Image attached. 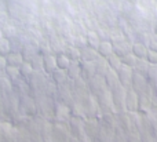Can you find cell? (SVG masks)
<instances>
[{"label": "cell", "instance_id": "1", "mask_svg": "<svg viewBox=\"0 0 157 142\" xmlns=\"http://www.w3.org/2000/svg\"><path fill=\"white\" fill-rule=\"evenodd\" d=\"M131 88H132L138 95L152 97V86H150V83L147 82L146 76H144V75H139V73H136V72H134Z\"/></svg>", "mask_w": 157, "mask_h": 142}, {"label": "cell", "instance_id": "2", "mask_svg": "<svg viewBox=\"0 0 157 142\" xmlns=\"http://www.w3.org/2000/svg\"><path fill=\"white\" fill-rule=\"evenodd\" d=\"M112 93V99H113V106H114V113H123L127 112L125 109V94H127V88L121 84H117L110 90Z\"/></svg>", "mask_w": 157, "mask_h": 142}, {"label": "cell", "instance_id": "3", "mask_svg": "<svg viewBox=\"0 0 157 142\" xmlns=\"http://www.w3.org/2000/svg\"><path fill=\"white\" fill-rule=\"evenodd\" d=\"M81 105H83L84 109V115H86V119H99L101 117V109L98 106L97 98L94 95H87L83 101H80Z\"/></svg>", "mask_w": 157, "mask_h": 142}, {"label": "cell", "instance_id": "4", "mask_svg": "<svg viewBox=\"0 0 157 142\" xmlns=\"http://www.w3.org/2000/svg\"><path fill=\"white\" fill-rule=\"evenodd\" d=\"M98 106L101 109V113H114V106H113V99H112V93L110 90H105L97 97Z\"/></svg>", "mask_w": 157, "mask_h": 142}, {"label": "cell", "instance_id": "5", "mask_svg": "<svg viewBox=\"0 0 157 142\" xmlns=\"http://www.w3.org/2000/svg\"><path fill=\"white\" fill-rule=\"evenodd\" d=\"M47 73L46 72H33L32 76L26 80L28 84H29L30 90H35V91H41L44 93V86L47 83Z\"/></svg>", "mask_w": 157, "mask_h": 142}, {"label": "cell", "instance_id": "6", "mask_svg": "<svg viewBox=\"0 0 157 142\" xmlns=\"http://www.w3.org/2000/svg\"><path fill=\"white\" fill-rule=\"evenodd\" d=\"M87 86H88V90H90V94L94 97H97L98 94H101L102 91L105 90H109L108 87H106V83H105V79H103L102 75H95V76H92L91 79L87 82Z\"/></svg>", "mask_w": 157, "mask_h": 142}, {"label": "cell", "instance_id": "7", "mask_svg": "<svg viewBox=\"0 0 157 142\" xmlns=\"http://www.w3.org/2000/svg\"><path fill=\"white\" fill-rule=\"evenodd\" d=\"M71 108L69 105L62 104V102H57L54 106V117L58 123H68L71 119Z\"/></svg>", "mask_w": 157, "mask_h": 142}, {"label": "cell", "instance_id": "8", "mask_svg": "<svg viewBox=\"0 0 157 142\" xmlns=\"http://www.w3.org/2000/svg\"><path fill=\"white\" fill-rule=\"evenodd\" d=\"M117 76H119V82L121 86H124L125 88H131V83H132V75L134 71L130 66L121 65L119 69H117Z\"/></svg>", "mask_w": 157, "mask_h": 142}, {"label": "cell", "instance_id": "9", "mask_svg": "<svg viewBox=\"0 0 157 142\" xmlns=\"http://www.w3.org/2000/svg\"><path fill=\"white\" fill-rule=\"evenodd\" d=\"M69 127H71V131L76 135L77 138H81L86 132H84V124H86V119L83 117H76V116H71L69 119Z\"/></svg>", "mask_w": 157, "mask_h": 142}, {"label": "cell", "instance_id": "10", "mask_svg": "<svg viewBox=\"0 0 157 142\" xmlns=\"http://www.w3.org/2000/svg\"><path fill=\"white\" fill-rule=\"evenodd\" d=\"M138 102L139 95L132 88H127V94H125V109H127V112H138Z\"/></svg>", "mask_w": 157, "mask_h": 142}, {"label": "cell", "instance_id": "11", "mask_svg": "<svg viewBox=\"0 0 157 142\" xmlns=\"http://www.w3.org/2000/svg\"><path fill=\"white\" fill-rule=\"evenodd\" d=\"M113 44V52L116 55H119L120 58L124 57L125 54L131 52V48H132V43L128 41L127 39H123L120 41H116V43H112Z\"/></svg>", "mask_w": 157, "mask_h": 142}, {"label": "cell", "instance_id": "12", "mask_svg": "<svg viewBox=\"0 0 157 142\" xmlns=\"http://www.w3.org/2000/svg\"><path fill=\"white\" fill-rule=\"evenodd\" d=\"M80 66H81L80 77L83 80H86V82H88L92 76H95V75H97L94 62H90V61H80Z\"/></svg>", "mask_w": 157, "mask_h": 142}, {"label": "cell", "instance_id": "13", "mask_svg": "<svg viewBox=\"0 0 157 142\" xmlns=\"http://www.w3.org/2000/svg\"><path fill=\"white\" fill-rule=\"evenodd\" d=\"M19 106L22 108V110L26 113H29V115H32V113L36 112V109H37V105H36V101L32 98L30 95H24L19 98Z\"/></svg>", "mask_w": 157, "mask_h": 142}, {"label": "cell", "instance_id": "14", "mask_svg": "<svg viewBox=\"0 0 157 142\" xmlns=\"http://www.w3.org/2000/svg\"><path fill=\"white\" fill-rule=\"evenodd\" d=\"M155 108V104L152 101V97L149 95H139V102H138V112L142 115H146L147 112Z\"/></svg>", "mask_w": 157, "mask_h": 142}, {"label": "cell", "instance_id": "15", "mask_svg": "<svg viewBox=\"0 0 157 142\" xmlns=\"http://www.w3.org/2000/svg\"><path fill=\"white\" fill-rule=\"evenodd\" d=\"M13 90H15L19 97H24V95H29L30 87H29L26 80L19 77V79H17L13 82Z\"/></svg>", "mask_w": 157, "mask_h": 142}, {"label": "cell", "instance_id": "16", "mask_svg": "<svg viewBox=\"0 0 157 142\" xmlns=\"http://www.w3.org/2000/svg\"><path fill=\"white\" fill-rule=\"evenodd\" d=\"M98 51L95 48L90 46H86L83 48H80V61H90V62H94L98 57Z\"/></svg>", "mask_w": 157, "mask_h": 142}, {"label": "cell", "instance_id": "17", "mask_svg": "<svg viewBox=\"0 0 157 142\" xmlns=\"http://www.w3.org/2000/svg\"><path fill=\"white\" fill-rule=\"evenodd\" d=\"M103 79H105L106 87H108L109 90H112V88L116 87L117 84H120L119 76H117V72L114 71V69H109V71L103 75Z\"/></svg>", "mask_w": 157, "mask_h": 142}, {"label": "cell", "instance_id": "18", "mask_svg": "<svg viewBox=\"0 0 157 142\" xmlns=\"http://www.w3.org/2000/svg\"><path fill=\"white\" fill-rule=\"evenodd\" d=\"M51 80L55 83L57 86H59V84H63V83H66L69 80V77H68V73H66V71L65 69H59V68H57L54 72H52L51 75Z\"/></svg>", "mask_w": 157, "mask_h": 142}, {"label": "cell", "instance_id": "19", "mask_svg": "<svg viewBox=\"0 0 157 142\" xmlns=\"http://www.w3.org/2000/svg\"><path fill=\"white\" fill-rule=\"evenodd\" d=\"M50 43V47H51V51L52 54H62V52H65V48H66V41H63L62 39H58V37H54L51 39V41H48Z\"/></svg>", "mask_w": 157, "mask_h": 142}, {"label": "cell", "instance_id": "20", "mask_svg": "<svg viewBox=\"0 0 157 142\" xmlns=\"http://www.w3.org/2000/svg\"><path fill=\"white\" fill-rule=\"evenodd\" d=\"M69 80H75L77 77H80L81 75V66H80V61H71V65L66 69Z\"/></svg>", "mask_w": 157, "mask_h": 142}, {"label": "cell", "instance_id": "21", "mask_svg": "<svg viewBox=\"0 0 157 142\" xmlns=\"http://www.w3.org/2000/svg\"><path fill=\"white\" fill-rule=\"evenodd\" d=\"M57 68L58 66H57V58H55V54L44 55V72H46L47 75H51Z\"/></svg>", "mask_w": 157, "mask_h": 142}, {"label": "cell", "instance_id": "22", "mask_svg": "<svg viewBox=\"0 0 157 142\" xmlns=\"http://www.w3.org/2000/svg\"><path fill=\"white\" fill-rule=\"evenodd\" d=\"M97 51H98V54H99L101 57L106 58V57H109L110 54H113V44H112V41H109V40H101Z\"/></svg>", "mask_w": 157, "mask_h": 142}, {"label": "cell", "instance_id": "23", "mask_svg": "<svg viewBox=\"0 0 157 142\" xmlns=\"http://www.w3.org/2000/svg\"><path fill=\"white\" fill-rule=\"evenodd\" d=\"M147 48L146 44H142V43H138V41H134L132 43V48H131V52L135 55L136 58H146L147 55Z\"/></svg>", "mask_w": 157, "mask_h": 142}, {"label": "cell", "instance_id": "24", "mask_svg": "<svg viewBox=\"0 0 157 142\" xmlns=\"http://www.w3.org/2000/svg\"><path fill=\"white\" fill-rule=\"evenodd\" d=\"M6 59H7V65L17 66V68H19L21 63L24 62V57H22V54L21 52H15V51H11L10 54L6 55Z\"/></svg>", "mask_w": 157, "mask_h": 142}, {"label": "cell", "instance_id": "25", "mask_svg": "<svg viewBox=\"0 0 157 142\" xmlns=\"http://www.w3.org/2000/svg\"><path fill=\"white\" fill-rule=\"evenodd\" d=\"M94 65H95V71H97L98 75H105L106 72L109 71V65H108V61H106L105 57H101V55H98L97 59L94 61Z\"/></svg>", "mask_w": 157, "mask_h": 142}, {"label": "cell", "instance_id": "26", "mask_svg": "<svg viewBox=\"0 0 157 142\" xmlns=\"http://www.w3.org/2000/svg\"><path fill=\"white\" fill-rule=\"evenodd\" d=\"M149 68H150V63L146 61V58H138V61H136V63H135V66H134L132 71L136 72V73H139V75L146 76Z\"/></svg>", "mask_w": 157, "mask_h": 142}, {"label": "cell", "instance_id": "27", "mask_svg": "<svg viewBox=\"0 0 157 142\" xmlns=\"http://www.w3.org/2000/svg\"><path fill=\"white\" fill-rule=\"evenodd\" d=\"M86 40H87V46L92 47V48H95V50L98 48V46H99V43H101V39L95 30H88V32L86 33Z\"/></svg>", "mask_w": 157, "mask_h": 142}, {"label": "cell", "instance_id": "28", "mask_svg": "<svg viewBox=\"0 0 157 142\" xmlns=\"http://www.w3.org/2000/svg\"><path fill=\"white\" fill-rule=\"evenodd\" d=\"M0 91L3 94H8L13 91V82L4 75V72L0 73Z\"/></svg>", "mask_w": 157, "mask_h": 142}, {"label": "cell", "instance_id": "29", "mask_svg": "<svg viewBox=\"0 0 157 142\" xmlns=\"http://www.w3.org/2000/svg\"><path fill=\"white\" fill-rule=\"evenodd\" d=\"M29 62L35 72H44V57L41 54H36Z\"/></svg>", "mask_w": 157, "mask_h": 142}, {"label": "cell", "instance_id": "30", "mask_svg": "<svg viewBox=\"0 0 157 142\" xmlns=\"http://www.w3.org/2000/svg\"><path fill=\"white\" fill-rule=\"evenodd\" d=\"M33 68L32 65H30V62H28V61H24V62L21 63V66H19V76L22 77V79L28 80L30 76H32L33 73Z\"/></svg>", "mask_w": 157, "mask_h": 142}, {"label": "cell", "instance_id": "31", "mask_svg": "<svg viewBox=\"0 0 157 142\" xmlns=\"http://www.w3.org/2000/svg\"><path fill=\"white\" fill-rule=\"evenodd\" d=\"M65 54L71 61H80V48L68 44L65 48Z\"/></svg>", "mask_w": 157, "mask_h": 142}, {"label": "cell", "instance_id": "32", "mask_svg": "<svg viewBox=\"0 0 157 142\" xmlns=\"http://www.w3.org/2000/svg\"><path fill=\"white\" fill-rule=\"evenodd\" d=\"M8 40H10L11 51H15V52H21V51H22L25 41H24V40H21V37H19L18 35L14 36V37H11V39H8Z\"/></svg>", "mask_w": 157, "mask_h": 142}, {"label": "cell", "instance_id": "33", "mask_svg": "<svg viewBox=\"0 0 157 142\" xmlns=\"http://www.w3.org/2000/svg\"><path fill=\"white\" fill-rule=\"evenodd\" d=\"M106 61H108L109 68L114 69V71H117V69L123 65V63H121V58H120L119 55H116L114 52H113V54H110L109 57H106Z\"/></svg>", "mask_w": 157, "mask_h": 142}, {"label": "cell", "instance_id": "34", "mask_svg": "<svg viewBox=\"0 0 157 142\" xmlns=\"http://www.w3.org/2000/svg\"><path fill=\"white\" fill-rule=\"evenodd\" d=\"M55 58H57V66L59 69H68V66L71 65V59H69L68 57H66L65 52H62V54H57L55 55Z\"/></svg>", "mask_w": 157, "mask_h": 142}, {"label": "cell", "instance_id": "35", "mask_svg": "<svg viewBox=\"0 0 157 142\" xmlns=\"http://www.w3.org/2000/svg\"><path fill=\"white\" fill-rule=\"evenodd\" d=\"M4 75L11 82H14V80L21 77L19 76V68H17V66H10V65H7V68H6V71H4Z\"/></svg>", "mask_w": 157, "mask_h": 142}, {"label": "cell", "instance_id": "36", "mask_svg": "<svg viewBox=\"0 0 157 142\" xmlns=\"http://www.w3.org/2000/svg\"><path fill=\"white\" fill-rule=\"evenodd\" d=\"M136 61H138V58H136L132 52H128V54H125L124 57H121V63L123 65L130 66V68H132V69H134V66H135Z\"/></svg>", "mask_w": 157, "mask_h": 142}, {"label": "cell", "instance_id": "37", "mask_svg": "<svg viewBox=\"0 0 157 142\" xmlns=\"http://www.w3.org/2000/svg\"><path fill=\"white\" fill-rule=\"evenodd\" d=\"M2 32H3V36L7 39H11V37L18 35L15 26H13V25H10V24H4V26L2 28Z\"/></svg>", "mask_w": 157, "mask_h": 142}, {"label": "cell", "instance_id": "38", "mask_svg": "<svg viewBox=\"0 0 157 142\" xmlns=\"http://www.w3.org/2000/svg\"><path fill=\"white\" fill-rule=\"evenodd\" d=\"M150 36H152L150 32H147V30H142V32L135 33V41L142 43V44H146L147 46V43H149V40H150Z\"/></svg>", "mask_w": 157, "mask_h": 142}, {"label": "cell", "instance_id": "39", "mask_svg": "<svg viewBox=\"0 0 157 142\" xmlns=\"http://www.w3.org/2000/svg\"><path fill=\"white\" fill-rule=\"evenodd\" d=\"M11 52V46H10V40L7 37H2L0 39V55L6 57L7 54Z\"/></svg>", "mask_w": 157, "mask_h": 142}, {"label": "cell", "instance_id": "40", "mask_svg": "<svg viewBox=\"0 0 157 142\" xmlns=\"http://www.w3.org/2000/svg\"><path fill=\"white\" fill-rule=\"evenodd\" d=\"M146 79L150 83V86L156 84L157 83V65H150L149 71L146 73Z\"/></svg>", "mask_w": 157, "mask_h": 142}, {"label": "cell", "instance_id": "41", "mask_svg": "<svg viewBox=\"0 0 157 142\" xmlns=\"http://www.w3.org/2000/svg\"><path fill=\"white\" fill-rule=\"evenodd\" d=\"M71 46H75L77 48H83V47L87 46V40H86V36H81V35H76L72 37L71 41Z\"/></svg>", "mask_w": 157, "mask_h": 142}, {"label": "cell", "instance_id": "42", "mask_svg": "<svg viewBox=\"0 0 157 142\" xmlns=\"http://www.w3.org/2000/svg\"><path fill=\"white\" fill-rule=\"evenodd\" d=\"M139 135H141V142H157V138L150 134L147 130L139 131Z\"/></svg>", "mask_w": 157, "mask_h": 142}, {"label": "cell", "instance_id": "43", "mask_svg": "<svg viewBox=\"0 0 157 142\" xmlns=\"http://www.w3.org/2000/svg\"><path fill=\"white\" fill-rule=\"evenodd\" d=\"M146 61L150 63V65H157V51H153V50H149L146 55Z\"/></svg>", "mask_w": 157, "mask_h": 142}, {"label": "cell", "instance_id": "44", "mask_svg": "<svg viewBox=\"0 0 157 142\" xmlns=\"http://www.w3.org/2000/svg\"><path fill=\"white\" fill-rule=\"evenodd\" d=\"M147 48L153 50V51H157V35L156 33H152V36H150V40H149V43H147Z\"/></svg>", "mask_w": 157, "mask_h": 142}, {"label": "cell", "instance_id": "45", "mask_svg": "<svg viewBox=\"0 0 157 142\" xmlns=\"http://www.w3.org/2000/svg\"><path fill=\"white\" fill-rule=\"evenodd\" d=\"M6 68H7V59H6V57L0 55V73H2V72H4Z\"/></svg>", "mask_w": 157, "mask_h": 142}, {"label": "cell", "instance_id": "46", "mask_svg": "<svg viewBox=\"0 0 157 142\" xmlns=\"http://www.w3.org/2000/svg\"><path fill=\"white\" fill-rule=\"evenodd\" d=\"M153 33H156L157 35V21L155 22V25H153Z\"/></svg>", "mask_w": 157, "mask_h": 142}, {"label": "cell", "instance_id": "47", "mask_svg": "<svg viewBox=\"0 0 157 142\" xmlns=\"http://www.w3.org/2000/svg\"><path fill=\"white\" fill-rule=\"evenodd\" d=\"M2 37H4V36H3V32H2V28H0V39Z\"/></svg>", "mask_w": 157, "mask_h": 142}]
</instances>
